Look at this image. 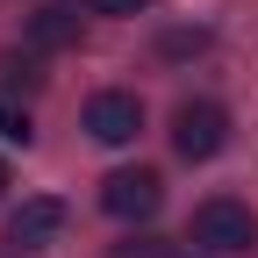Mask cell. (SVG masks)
<instances>
[{
    "instance_id": "6da1fadb",
    "label": "cell",
    "mask_w": 258,
    "mask_h": 258,
    "mask_svg": "<svg viewBox=\"0 0 258 258\" xmlns=\"http://www.w3.org/2000/svg\"><path fill=\"white\" fill-rule=\"evenodd\" d=\"M222 144H230V115H222L215 101H179L172 108V151L186 158V165H208Z\"/></svg>"
},
{
    "instance_id": "7a4b0ae2",
    "label": "cell",
    "mask_w": 258,
    "mask_h": 258,
    "mask_svg": "<svg viewBox=\"0 0 258 258\" xmlns=\"http://www.w3.org/2000/svg\"><path fill=\"white\" fill-rule=\"evenodd\" d=\"M194 244H201L208 258H215V251H251V244H258V222H251V208H244V201L215 194V201L194 208Z\"/></svg>"
},
{
    "instance_id": "3957f363",
    "label": "cell",
    "mask_w": 258,
    "mask_h": 258,
    "mask_svg": "<svg viewBox=\"0 0 258 258\" xmlns=\"http://www.w3.org/2000/svg\"><path fill=\"white\" fill-rule=\"evenodd\" d=\"M158 201H165V179H158L151 165H122V172H108V186H101V208L122 215V222H151Z\"/></svg>"
},
{
    "instance_id": "277c9868",
    "label": "cell",
    "mask_w": 258,
    "mask_h": 258,
    "mask_svg": "<svg viewBox=\"0 0 258 258\" xmlns=\"http://www.w3.org/2000/svg\"><path fill=\"white\" fill-rule=\"evenodd\" d=\"M137 129H144V101H137V93L108 86V93L86 101V137L93 144H137Z\"/></svg>"
},
{
    "instance_id": "5b68a950",
    "label": "cell",
    "mask_w": 258,
    "mask_h": 258,
    "mask_svg": "<svg viewBox=\"0 0 258 258\" xmlns=\"http://www.w3.org/2000/svg\"><path fill=\"white\" fill-rule=\"evenodd\" d=\"M57 230H64V201H57V194H36V201H22V208H15L8 244H15V251H43Z\"/></svg>"
},
{
    "instance_id": "8992f818",
    "label": "cell",
    "mask_w": 258,
    "mask_h": 258,
    "mask_svg": "<svg viewBox=\"0 0 258 258\" xmlns=\"http://www.w3.org/2000/svg\"><path fill=\"white\" fill-rule=\"evenodd\" d=\"M79 29H86V15L72 8V0H50V8L29 15V43H36V50H72Z\"/></svg>"
},
{
    "instance_id": "52a82bcc",
    "label": "cell",
    "mask_w": 258,
    "mask_h": 258,
    "mask_svg": "<svg viewBox=\"0 0 258 258\" xmlns=\"http://www.w3.org/2000/svg\"><path fill=\"white\" fill-rule=\"evenodd\" d=\"M108 258H172V251L158 244V237H122V244H115Z\"/></svg>"
},
{
    "instance_id": "ba28073f",
    "label": "cell",
    "mask_w": 258,
    "mask_h": 258,
    "mask_svg": "<svg viewBox=\"0 0 258 258\" xmlns=\"http://www.w3.org/2000/svg\"><path fill=\"white\" fill-rule=\"evenodd\" d=\"M0 72H8V86H36V64H29L22 50H8V57H0Z\"/></svg>"
},
{
    "instance_id": "9c48e42d",
    "label": "cell",
    "mask_w": 258,
    "mask_h": 258,
    "mask_svg": "<svg viewBox=\"0 0 258 258\" xmlns=\"http://www.w3.org/2000/svg\"><path fill=\"white\" fill-rule=\"evenodd\" d=\"M0 137H8V144H29V115L8 108V101H0Z\"/></svg>"
},
{
    "instance_id": "30bf717a",
    "label": "cell",
    "mask_w": 258,
    "mask_h": 258,
    "mask_svg": "<svg viewBox=\"0 0 258 258\" xmlns=\"http://www.w3.org/2000/svg\"><path fill=\"white\" fill-rule=\"evenodd\" d=\"M79 8H86V15H144L151 0H79Z\"/></svg>"
},
{
    "instance_id": "8fae6325",
    "label": "cell",
    "mask_w": 258,
    "mask_h": 258,
    "mask_svg": "<svg viewBox=\"0 0 258 258\" xmlns=\"http://www.w3.org/2000/svg\"><path fill=\"white\" fill-rule=\"evenodd\" d=\"M172 258H208V251H172Z\"/></svg>"
},
{
    "instance_id": "7c38bea8",
    "label": "cell",
    "mask_w": 258,
    "mask_h": 258,
    "mask_svg": "<svg viewBox=\"0 0 258 258\" xmlns=\"http://www.w3.org/2000/svg\"><path fill=\"white\" fill-rule=\"evenodd\" d=\"M0 194H8V165H0Z\"/></svg>"
}]
</instances>
